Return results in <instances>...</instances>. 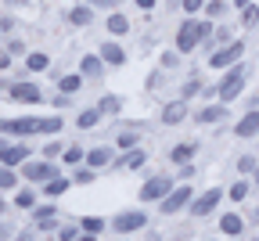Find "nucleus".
<instances>
[{
  "label": "nucleus",
  "instance_id": "obj_40",
  "mask_svg": "<svg viewBox=\"0 0 259 241\" xmlns=\"http://www.w3.org/2000/svg\"><path fill=\"white\" fill-rule=\"evenodd\" d=\"M248 191H252V184H248V180H238V184L231 187V198H234V202H245Z\"/></svg>",
  "mask_w": 259,
  "mask_h": 241
},
{
  "label": "nucleus",
  "instance_id": "obj_39",
  "mask_svg": "<svg viewBox=\"0 0 259 241\" xmlns=\"http://www.w3.org/2000/svg\"><path fill=\"white\" fill-rule=\"evenodd\" d=\"M255 169H259V162H255V155H241V158H238V173H241V177H248V173H255Z\"/></svg>",
  "mask_w": 259,
  "mask_h": 241
},
{
  "label": "nucleus",
  "instance_id": "obj_18",
  "mask_svg": "<svg viewBox=\"0 0 259 241\" xmlns=\"http://www.w3.org/2000/svg\"><path fill=\"white\" fill-rule=\"evenodd\" d=\"M144 162H148V151H137V148H130V151H126V155H119L112 166H119V169H141Z\"/></svg>",
  "mask_w": 259,
  "mask_h": 241
},
{
  "label": "nucleus",
  "instance_id": "obj_3",
  "mask_svg": "<svg viewBox=\"0 0 259 241\" xmlns=\"http://www.w3.org/2000/svg\"><path fill=\"white\" fill-rule=\"evenodd\" d=\"M245 58V44L241 40H231V44H223L209 54V68H216V72H227L231 65H238Z\"/></svg>",
  "mask_w": 259,
  "mask_h": 241
},
{
  "label": "nucleus",
  "instance_id": "obj_33",
  "mask_svg": "<svg viewBox=\"0 0 259 241\" xmlns=\"http://www.w3.org/2000/svg\"><path fill=\"white\" fill-rule=\"evenodd\" d=\"M61 126H65L61 115H47V119H40V133H61Z\"/></svg>",
  "mask_w": 259,
  "mask_h": 241
},
{
  "label": "nucleus",
  "instance_id": "obj_46",
  "mask_svg": "<svg viewBox=\"0 0 259 241\" xmlns=\"http://www.w3.org/2000/svg\"><path fill=\"white\" fill-rule=\"evenodd\" d=\"M83 4H87V8H115L119 0H83Z\"/></svg>",
  "mask_w": 259,
  "mask_h": 241
},
{
  "label": "nucleus",
  "instance_id": "obj_38",
  "mask_svg": "<svg viewBox=\"0 0 259 241\" xmlns=\"http://www.w3.org/2000/svg\"><path fill=\"white\" fill-rule=\"evenodd\" d=\"M198 90H205V87H202V79H198V76H191V79H187V83L180 87V94H184L180 101H187V97H194V94H198Z\"/></svg>",
  "mask_w": 259,
  "mask_h": 241
},
{
  "label": "nucleus",
  "instance_id": "obj_52",
  "mask_svg": "<svg viewBox=\"0 0 259 241\" xmlns=\"http://www.w3.org/2000/svg\"><path fill=\"white\" fill-rule=\"evenodd\" d=\"M234 4H238V8H245V4H255V0H234Z\"/></svg>",
  "mask_w": 259,
  "mask_h": 241
},
{
  "label": "nucleus",
  "instance_id": "obj_54",
  "mask_svg": "<svg viewBox=\"0 0 259 241\" xmlns=\"http://www.w3.org/2000/svg\"><path fill=\"white\" fill-rule=\"evenodd\" d=\"M252 180H255V184H259V169H255V173H252Z\"/></svg>",
  "mask_w": 259,
  "mask_h": 241
},
{
  "label": "nucleus",
  "instance_id": "obj_42",
  "mask_svg": "<svg viewBox=\"0 0 259 241\" xmlns=\"http://www.w3.org/2000/svg\"><path fill=\"white\" fill-rule=\"evenodd\" d=\"M202 8H205V0H184V11H187V18H194Z\"/></svg>",
  "mask_w": 259,
  "mask_h": 241
},
{
  "label": "nucleus",
  "instance_id": "obj_5",
  "mask_svg": "<svg viewBox=\"0 0 259 241\" xmlns=\"http://www.w3.org/2000/svg\"><path fill=\"white\" fill-rule=\"evenodd\" d=\"M220 202H223V187H209V191H202V194H194L187 209H191V216L202 220V216H209V213L220 209Z\"/></svg>",
  "mask_w": 259,
  "mask_h": 241
},
{
  "label": "nucleus",
  "instance_id": "obj_48",
  "mask_svg": "<svg viewBox=\"0 0 259 241\" xmlns=\"http://www.w3.org/2000/svg\"><path fill=\"white\" fill-rule=\"evenodd\" d=\"M4 68H11V54H8V51H0V72H4Z\"/></svg>",
  "mask_w": 259,
  "mask_h": 241
},
{
  "label": "nucleus",
  "instance_id": "obj_43",
  "mask_svg": "<svg viewBox=\"0 0 259 241\" xmlns=\"http://www.w3.org/2000/svg\"><path fill=\"white\" fill-rule=\"evenodd\" d=\"M61 151H65V148H61V144H54V141H51V144H44V158H47V162H54Z\"/></svg>",
  "mask_w": 259,
  "mask_h": 241
},
{
  "label": "nucleus",
  "instance_id": "obj_36",
  "mask_svg": "<svg viewBox=\"0 0 259 241\" xmlns=\"http://www.w3.org/2000/svg\"><path fill=\"white\" fill-rule=\"evenodd\" d=\"M83 230H79V223H61L58 227V241H76Z\"/></svg>",
  "mask_w": 259,
  "mask_h": 241
},
{
  "label": "nucleus",
  "instance_id": "obj_51",
  "mask_svg": "<svg viewBox=\"0 0 259 241\" xmlns=\"http://www.w3.org/2000/svg\"><path fill=\"white\" fill-rule=\"evenodd\" d=\"M76 241H97V234H79Z\"/></svg>",
  "mask_w": 259,
  "mask_h": 241
},
{
  "label": "nucleus",
  "instance_id": "obj_56",
  "mask_svg": "<svg viewBox=\"0 0 259 241\" xmlns=\"http://www.w3.org/2000/svg\"><path fill=\"white\" fill-rule=\"evenodd\" d=\"M255 220H259V209H255Z\"/></svg>",
  "mask_w": 259,
  "mask_h": 241
},
{
  "label": "nucleus",
  "instance_id": "obj_9",
  "mask_svg": "<svg viewBox=\"0 0 259 241\" xmlns=\"http://www.w3.org/2000/svg\"><path fill=\"white\" fill-rule=\"evenodd\" d=\"M0 133H8V137H29V133H40V119H0Z\"/></svg>",
  "mask_w": 259,
  "mask_h": 241
},
{
  "label": "nucleus",
  "instance_id": "obj_17",
  "mask_svg": "<svg viewBox=\"0 0 259 241\" xmlns=\"http://www.w3.org/2000/svg\"><path fill=\"white\" fill-rule=\"evenodd\" d=\"M220 234H227V237H241V234H245V220H241L238 213H223V216H220Z\"/></svg>",
  "mask_w": 259,
  "mask_h": 241
},
{
  "label": "nucleus",
  "instance_id": "obj_55",
  "mask_svg": "<svg viewBox=\"0 0 259 241\" xmlns=\"http://www.w3.org/2000/svg\"><path fill=\"white\" fill-rule=\"evenodd\" d=\"M0 90H8V83H4V79H0Z\"/></svg>",
  "mask_w": 259,
  "mask_h": 241
},
{
  "label": "nucleus",
  "instance_id": "obj_16",
  "mask_svg": "<svg viewBox=\"0 0 259 241\" xmlns=\"http://www.w3.org/2000/svg\"><path fill=\"white\" fill-rule=\"evenodd\" d=\"M227 119V105H205L198 115H194V123L198 126H216V123H223Z\"/></svg>",
  "mask_w": 259,
  "mask_h": 241
},
{
  "label": "nucleus",
  "instance_id": "obj_27",
  "mask_svg": "<svg viewBox=\"0 0 259 241\" xmlns=\"http://www.w3.org/2000/svg\"><path fill=\"white\" fill-rule=\"evenodd\" d=\"M65 18H69L72 25H90V22H94V8H87V4H83V8H72Z\"/></svg>",
  "mask_w": 259,
  "mask_h": 241
},
{
  "label": "nucleus",
  "instance_id": "obj_35",
  "mask_svg": "<svg viewBox=\"0 0 259 241\" xmlns=\"http://www.w3.org/2000/svg\"><path fill=\"white\" fill-rule=\"evenodd\" d=\"M202 11H205V18H209V22H216V18L227 11V4H223V0H205V8H202Z\"/></svg>",
  "mask_w": 259,
  "mask_h": 241
},
{
  "label": "nucleus",
  "instance_id": "obj_41",
  "mask_svg": "<svg viewBox=\"0 0 259 241\" xmlns=\"http://www.w3.org/2000/svg\"><path fill=\"white\" fill-rule=\"evenodd\" d=\"M180 65V51H166L162 54V68H177Z\"/></svg>",
  "mask_w": 259,
  "mask_h": 241
},
{
  "label": "nucleus",
  "instance_id": "obj_49",
  "mask_svg": "<svg viewBox=\"0 0 259 241\" xmlns=\"http://www.w3.org/2000/svg\"><path fill=\"white\" fill-rule=\"evenodd\" d=\"M4 4H8V8H25L29 0H4Z\"/></svg>",
  "mask_w": 259,
  "mask_h": 241
},
{
  "label": "nucleus",
  "instance_id": "obj_23",
  "mask_svg": "<svg viewBox=\"0 0 259 241\" xmlns=\"http://www.w3.org/2000/svg\"><path fill=\"white\" fill-rule=\"evenodd\" d=\"M105 227H108L105 216H83V220H79V230H83V234H105Z\"/></svg>",
  "mask_w": 259,
  "mask_h": 241
},
{
  "label": "nucleus",
  "instance_id": "obj_19",
  "mask_svg": "<svg viewBox=\"0 0 259 241\" xmlns=\"http://www.w3.org/2000/svg\"><path fill=\"white\" fill-rule=\"evenodd\" d=\"M194 151H198V144H194V141H180V144L169 151V158H173L177 166H187V162L194 158Z\"/></svg>",
  "mask_w": 259,
  "mask_h": 241
},
{
  "label": "nucleus",
  "instance_id": "obj_7",
  "mask_svg": "<svg viewBox=\"0 0 259 241\" xmlns=\"http://www.w3.org/2000/svg\"><path fill=\"white\" fill-rule=\"evenodd\" d=\"M22 177L25 180H36V184H47V180L58 177V166L47 162V158H29V162H22Z\"/></svg>",
  "mask_w": 259,
  "mask_h": 241
},
{
  "label": "nucleus",
  "instance_id": "obj_21",
  "mask_svg": "<svg viewBox=\"0 0 259 241\" xmlns=\"http://www.w3.org/2000/svg\"><path fill=\"white\" fill-rule=\"evenodd\" d=\"M101 65H105V61L97 58V54H87V58L79 61V76H83V79H97V76H101Z\"/></svg>",
  "mask_w": 259,
  "mask_h": 241
},
{
  "label": "nucleus",
  "instance_id": "obj_8",
  "mask_svg": "<svg viewBox=\"0 0 259 241\" xmlns=\"http://www.w3.org/2000/svg\"><path fill=\"white\" fill-rule=\"evenodd\" d=\"M112 227L126 237V234H134V230L148 227V213H144V209H126V213H119V216L112 220Z\"/></svg>",
  "mask_w": 259,
  "mask_h": 241
},
{
  "label": "nucleus",
  "instance_id": "obj_20",
  "mask_svg": "<svg viewBox=\"0 0 259 241\" xmlns=\"http://www.w3.org/2000/svg\"><path fill=\"white\" fill-rule=\"evenodd\" d=\"M58 90H61L65 97H72V94H79V90H83V76H79V72H69V76H58Z\"/></svg>",
  "mask_w": 259,
  "mask_h": 241
},
{
  "label": "nucleus",
  "instance_id": "obj_53",
  "mask_svg": "<svg viewBox=\"0 0 259 241\" xmlns=\"http://www.w3.org/2000/svg\"><path fill=\"white\" fill-rule=\"evenodd\" d=\"M18 241H32V237H29V234H18Z\"/></svg>",
  "mask_w": 259,
  "mask_h": 241
},
{
  "label": "nucleus",
  "instance_id": "obj_14",
  "mask_svg": "<svg viewBox=\"0 0 259 241\" xmlns=\"http://www.w3.org/2000/svg\"><path fill=\"white\" fill-rule=\"evenodd\" d=\"M234 137H241V141H248V137H259V108L245 112V115L234 123Z\"/></svg>",
  "mask_w": 259,
  "mask_h": 241
},
{
  "label": "nucleus",
  "instance_id": "obj_15",
  "mask_svg": "<svg viewBox=\"0 0 259 241\" xmlns=\"http://www.w3.org/2000/svg\"><path fill=\"white\" fill-rule=\"evenodd\" d=\"M97 58H101L105 65H126V51H122L115 40H105L101 51H97Z\"/></svg>",
  "mask_w": 259,
  "mask_h": 241
},
{
  "label": "nucleus",
  "instance_id": "obj_11",
  "mask_svg": "<svg viewBox=\"0 0 259 241\" xmlns=\"http://www.w3.org/2000/svg\"><path fill=\"white\" fill-rule=\"evenodd\" d=\"M22 162H29V144H22V141H11V144H4L0 148V166H22Z\"/></svg>",
  "mask_w": 259,
  "mask_h": 241
},
{
  "label": "nucleus",
  "instance_id": "obj_45",
  "mask_svg": "<svg viewBox=\"0 0 259 241\" xmlns=\"http://www.w3.org/2000/svg\"><path fill=\"white\" fill-rule=\"evenodd\" d=\"M44 220H54V205H44V209H36V227H40Z\"/></svg>",
  "mask_w": 259,
  "mask_h": 241
},
{
  "label": "nucleus",
  "instance_id": "obj_32",
  "mask_svg": "<svg viewBox=\"0 0 259 241\" xmlns=\"http://www.w3.org/2000/svg\"><path fill=\"white\" fill-rule=\"evenodd\" d=\"M15 205L18 209H32V205H36V191H29V187L15 191Z\"/></svg>",
  "mask_w": 259,
  "mask_h": 241
},
{
  "label": "nucleus",
  "instance_id": "obj_47",
  "mask_svg": "<svg viewBox=\"0 0 259 241\" xmlns=\"http://www.w3.org/2000/svg\"><path fill=\"white\" fill-rule=\"evenodd\" d=\"M191 177H194V166L187 162V166L180 169V177H177V180H180V184H191Z\"/></svg>",
  "mask_w": 259,
  "mask_h": 241
},
{
  "label": "nucleus",
  "instance_id": "obj_25",
  "mask_svg": "<svg viewBox=\"0 0 259 241\" xmlns=\"http://www.w3.org/2000/svg\"><path fill=\"white\" fill-rule=\"evenodd\" d=\"M97 123H101V112H97V105H94V108H83V112L76 115V126H79V130H94Z\"/></svg>",
  "mask_w": 259,
  "mask_h": 241
},
{
  "label": "nucleus",
  "instance_id": "obj_10",
  "mask_svg": "<svg viewBox=\"0 0 259 241\" xmlns=\"http://www.w3.org/2000/svg\"><path fill=\"white\" fill-rule=\"evenodd\" d=\"M8 97L22 101V105H40V101H44V90H40L36 83H11V87H8Z\"/></svg>",
  "mask_w": 259,
  "mask_h": 241
},
{
  "label": "nucleus",
  "instance_id": "obj_22",
  "mask_svg": "<svg viewBox=\"0 0 259 241\" xmlns=\"http://www.w3.org/2000/svg\"><path fill=\"white\" fill-rule=\"evenodd\" d=\"M105 25H108V32H112V36H126V32H130V18H126L122 11H112Z\"/></svg>",
  "mask_w": 259,
  "mask_h": 241
},
{
  "label": "nucleus",
  "instance_id": "obj_50",
  "mask_svg": "<svg viewBox=\"0 0 259 241\" xmlns=\"http://www.w3.org/2000/svg\"><path fill=\"white\" fill-rule=\"evenodd\" d=\"M137 8H144V11H151V8H155V0H137Z\"/></svg>",
  "mask_w": 259,
  "mask_h": 241
},
{
  "label": "nucleus",
  "instance_id": "obj_13",
  "mask_svg": "<svg viewBox=\"0 0 259 241\" xmlns=\"http://www.w3.org/2000/svg\"><path fill=\"white\" fill-rule=\"evenodd\" d=\"M158 123H162V126H180V123H187V101H169V105L162 108Z\"/></svg>",
  "mask_w": 259,
  "mask_h": 241
},
{
  "label": "nucleus",
  "instance_id": "obj_2",
  "mask_svg": "<svg viewBox=\"0 0 259 241\" xmlns=\"http://www.w3.org/2000/svg\"><path fill=\"white\" fill-rule=\"evenodd\" d=\"M212 32V22L209 18H184V25L177 29V51L180 54H191L205 44V36Z\"/></svg>",
  "mask_w": 259,
  "mask_h": 241
},
{
  "label": "nucleus",
  "instance_id": "obj_44",
  "mask_svg": "<svg viewBox=\"0 0 259 241\" xmlns=\"http://www.w3.org/2000/svg\"><path fill=\"white\" fill-rule=\"evenodd\" d=\"M4 51H8V54H11V58H15V54H25V44H22V40H15V36H11V40H8V47H4Z\"/></svg>",
  "mask_w": 259,
  "mask_h": 241
},
{
  "label": "nucleus",
  "instance_id": "obj_26",
  "mask_svg": "<svg viewBox=\"0 0 259 241\" xmlns=\"http://www.w3.org/2000/svg\"><path fill=\"white\" fill-rule=\"evenodd\" d=\"M69 187H72V180L54 177V180H47V184H44V194H47V198H58V194H65V191H69Z\"/></svg>",
  "mask_w": 259,
  "mask_h": 241
},
{
  "label": "nucleus",
  "instance_id": "obj_37",
  "mask_svg": "<svg viewBox=\"0 0 259 241\" xmlns=\"http://www.w3.org/2000/svg\"><path fill=\"white\" fill-rule=\"evenodd\" d=\"M97 180V169H72V184H94Z\"/></svg>",
  "mask_w": 259,
  "mask_h": 241
},
{
  "label": "nucleus",
  "instance_id": "obj_6",
  "mask_svg": "<svg viewBox=\"0 0 259 241\" xmlns=\"http://www.w3.org/2000/svg\"><path fill=\"white\" fill-rule=\"evenodd\" d=\"M173 187H177L173 177H162V173H158V177H148V180L141 184V202H162Z\"/></svg>",
  "mask_w": 259,
  "mask_h": 241
},
{
  "label": "nucleus",
  "instance_id": "obj_30",
  "mask_svg": "<svg viewBox=\"0 0 259 241\" xmlns=\"http://www.w3.org/2000/svg\"><path fill=\"white\" fill-rule=\"evenodd\" d=\"M83 158H87V151H83L79 144H69V148L61 151V162H65V166H79Z\"/></svg>",
  "mask_w": 259,
  "mask_h": 241
},
{
  "label": "nucleus",
  "instance_id": "obj_29",
  "mask_svg": "<svg viewBox=\"0 0 259 241\" xmlns=\"http://www.w3.org/2000/svg\"><path fill=\"white\" fill-rule=\"evenodd\" d=\"M119 108H122V97H115V94H108V97L97 101V112H101V115H115Z\"/></svg>",
  "mask_w": 259,
  "mask_h": 241
},
{
  "label": "nucleus",
  "instance_id": "obj_28",
  "mask_svg": "<svg viewBox=\"0 0 259 241\" xmlns=\"http://www.w3.org/2000/svg\"><path fill=\"white\" fill-rule=\"evenodd\" d=\"M137 141H141V130H122V133L115 137V148L130 151V148H137Z\"/></svg>",
  "mask_w": 259,
  "mask_h": 241
},
{
  "label": "nucleus",
  "instance_id": "obj_24",
  "mask_svg": "<svg viewBox=\"0 0 259 241\" xmlns=\"http://www.w3.org/2000/svg\"><path fill=\"white\" fill-rule=\"evenodd\" d=\"M25 68H29V72H47V68H51V58L40 54V51H32V54H25Z\"/></svg>",
  "mask_w": 259,
  "mask_h": 241
},
{
  "label": "nucleus",
  "instance_id": "obj_1",
  "mask_svg": "<svg viewBox=\"0 0 259 241\" xmlns=\"http://www.w3.org/2000/svg\"><path fill=\"white\" fill-rule=\"evenodd\" d=\"M245 83H248V65L238 61V65H231L216 79V87H205V94L209 97H220V105H231V101H238V94L245 90Z\"/></svg>",
  "mask_w": 259,
  "mask_h": 241
},
{
  "label": "nucleus",
  "instance_id": "obj_34",
  "mask_svg": "<svg viewBox=\"0 0 259 241\" xmlns=\"http://www.w3.org/2000/svg\"><path fill=\"white\" fill-rule=\"evenodd\" d=\"M241 25H245V29L259 25V8H255V4H245V8H241Z\"/></svg>",
  "mask_w": 259,
  "mask_h": 241
},
{
  "label": "nucleus",
  "instance_id": "obj_4",
  "mask_svg": "<svg viewBox=\"0 0 259 241\" xmlns=\"http://www.w3.org/2000/svg\"><path fill=\"white\" fill-rule=\"evenodd\" d=\"M191 198H194V187H191V184H177V187H173L166 198L158 202V213H162V216H173V213L187 209V205H191Z\"/></svg>",
  "mask_w": 259,
  "mask_h": 241
},
{
  "label": "nucleus",
  "instance_id": "obj_57",
  "mask_svg": "<svg viewBox=\"0 0 259 241\" xmlns=\"http://www.w3.org/2000/svg\"><path fill=\"white\" fill-rule=\"evenodd\" d=\"M0 209H4V202H0Z\"/></svg>",
  "mask_w": 259,
  "mask_h": 241
},
{
  "label": "nucleus",
  "instance_id": "obj_12",
  "mask_svg": "<svg viewBox=\"0 0 259 241\" xmlns=\"http://www.w3.org/2000/svg\"><path fill=\"white\" fill-rule=\"evenodd\" d=\"M90 169H108L112 162H115V148H108V144H97V148H90L87 151V158H83Z\"/></svg>",
  "mask_w": 259,
  "mask_h": 241
},
{
  "label": "nucleus",
  "instance_id": "obj_31",
  "mask_svg": "<svg viewBox=\"0 0 259 241\" xmlns=\"http://www.w3.org/2000/svg\"><path fill=\"white\" fill-rule=\"evenodd\" d=\"M15 184H18V173L11 166H0V191H15Z\"/></svg>",
  "mask_w": 259,
  "mask_h": 241
}]
</instances>
